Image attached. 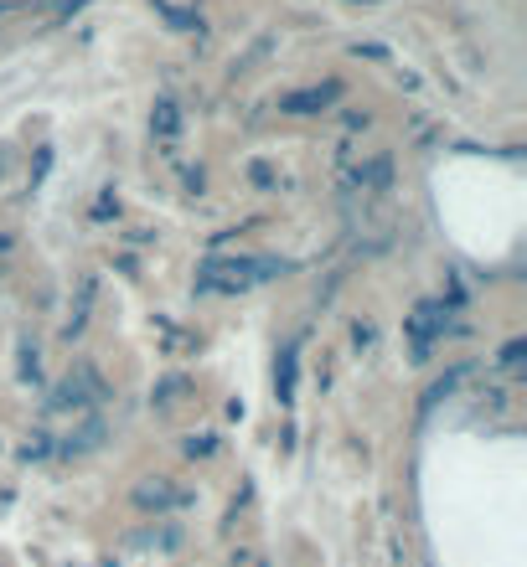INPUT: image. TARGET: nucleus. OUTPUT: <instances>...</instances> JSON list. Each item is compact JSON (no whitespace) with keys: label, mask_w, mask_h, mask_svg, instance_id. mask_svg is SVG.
<instances>
[{"label":"nucleus","mask_w":527,"mask_h":567,"mask_svg":"<svg viewBox=\"0 0 527 567\" xmlns=\"http://www.w3.org/2000/svg\"><path fill=\"white\" fill-rule=\"evenodd\" d=\"M285 264H269V258H233V264H223V258H212V264H202V274H197V289L202 294H238V289H248V284L258 279H274Z\"/></svg>","instance_id":"nucleus-1"},{"label":"nucleus","mask_w":527,"mask_h":567,"mask_svg":"<svg viewBox=\"0 0 527 567\" xmlns=\"http://www.w3.org/2000/svg\"><path fill=\"white\" fill-rule=\"evenodd\" d=\"M98 397H104V382L94 377V366H78V372H73V377L47 397V408L67 413V408H88V403H98Z\"/></svg>","instance_id":"nucleus-2"},{"label":"nucleus","mask_w":527,"mask_h":567,"mask_svg":"<svg viewBox=\"0 0 527 567\" xmlns=\"http://www.w3.org/2000/svg\"><path fill=\"white\" fill-rule=\"evenodd\" d=\"M336 98H341V83H320V88L285 94V98H279V109H285V114H320V109H331Z\"/></svg>","instance_id":"nucleus-3"},{"label":"nucleus","mask_w":527,"mask_h":567,"mask_svg":"<svg viewBox=\"0 0 527 567\" xmlns=\"http://www.w3.org/2000/svg\"><path fill=\"white\" fill-rule=\"evenodd\" d=\"M445 331V315H440V304H419V315L409 320V335H414V362H430V341Z\"/></svg>","instance_id":"nucleus-4"},{"label":"nucleus","mask_w":527,"mask_h":567,"mask_svg":"<svg viewBox=\"0 0 527 567\" xmlns=\"http://www.w3.org/2000/svg\"><path fill=\"white\" fill-rule=\"evenodd\" d=\"M192 495L187 490H171L166 480H145V485H135V505L140 511H176V505H187Z\"/></svg>","instance_id":"nucleus-5"},{"label":"nucleus","mask_w":527,"mask_h":567,"mask_svg":"<svg viewBox=\"0 0 527 567\" xmlns=\"http://www.w3.org/2000/svg\"><path fill=\"white\" fill-rule=\"evenodd\" d=\"M351 181H357L362 191H388V186H393V160L372 155L368 165H357V175H351Z\"/></svg>","instance_id":"nucleus-6"},{"label":"nucleus","mask_w":527,"mask_h":567,"mask_svg":"<svg viewBox=\"0 0 527 567\" xmlns=\"http://www.w3.org/2000/svg\"><path fill=\"white\" fill-rule=\"evenodd\" d=\"M98 443H104V423H98V418H88L83 428H73V433H67L63 454H88V449H98Z\"/></svg>","instance_id":"nucleus-7"},{"label":"nucleus","mask_w":527,"mask_h":567,"mask_svg":"<svg viewBox=\"0 0 527 567\" xmlns=\"http://www.w3.org/2000/svg\"><path fill=\"white\" fill-rule=\"evenodd\" d=\"M295 346L279 351V366H274V387H279V403H295Z\"/></svg>","instance_id":"nucleus-8"},{"label":"nucleus","mask_w":527,"mask_h":567,"mask_svg":"<svg viewBox=\"0 0 527 567\" xmlns=\"http://www.w3.org/2000/svg\"><path fill=\"white\" fill-rule=\"evenodd\" d=\"M150 129H156L160 140H176V129H181V109H176L171 98H160L156 114H150Z\"/></svg>","instance_id":"nucleus-9"},{"label":"nucleus","mask_w":527,"mask_h":567,"mask_svg":"<svg viewBox=\"0 0 527 567\" xmlns=\"http://www.w3.org/2000/svg\"><path fill=\"white\" fill-rule=\"evenodd\" d=\"M522 356H527V346H522V341H512V346L502 351V366H507V372H517V366H522Z\"/></svg>","instance_id":"nucleus-10"},{"label":"nucleus","mask_w":527,"mask_h":567,"mask_svg":"<svg viewBox=\"0 0 527 567\" xmlns=\"http://www.w3.org/2000/svg\"><path fill=\"white\" fill-rule=\"evenodd\" d=\"M461 377H465V372H450V377H445V382H440V387H434V393H430V397H445V393H450V387H455V382H461Z\"/></svg>","instance_id":"nucleus-11"}]
</instances>
